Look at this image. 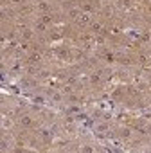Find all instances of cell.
<instances>
[{"label":"cell","instance_id":"cell-1","mask_svg":"<svg viewBox=\"0 0 151 153\" xmlns=\"http://www.w3.org/2000/svg\"><path fill=\"white\" fill-rule=\"evenodd\" d=\"M16 124L24 130H29V128L34 126V115L31 112H20L16 115Z\"/></svg>","mask_w":151,"mask_h":153},{"label":"cell","instance_id":"cell-2","mask_svg":"<svg viewBox=\"0 0 151 153\" xmlns=\"http://www.w3.org/2000/svg\"><path fill=\"white\" fill-rule=\"evenodd\" d=\"M18 36L24 40V42H33L38 34L34 33V29L33 27H27V25H24V27H20L18 29Z\"/></svg>","mask_w":151,"mask_h":153},{"label":"cell","instance_id":"cell-3","mask_svg":"<svg viewBox=\"0 0 151 153\" xmlns=\"http://www.w3.org/2000/svg\"><path fill=\"white\" fill-rule=\"evenodd\" d=\"M31 27L34 29V33H36L38 36H43V34L49 33V25H47L45 22H41L40 18H38V20H33V22H31Z\"/></svg>","mask_w":151,"mask_h":153},{"label":"cell","instance_id":"cell-4","mask_svg":"<svg viewBox=\"0 0 151 153\" xmlns=\"http://www.w3.org/2000/svg\"><path fill=\"white\" fill-rule=\"evenodd\" d=\"M81 6H68L67 7V11H65V16L68 18V20H72V22H76L79 16H81Z\"/></svg>","mask_w":151,"mask_h":153},{"label":"cell","instance_id":"cell-5","mask_svg":"<svg viewBox=\"0 0 151 153\" xmlns=\"http://www.w3.org/2000/svg\"><path fill=\"white\" fill-rule=\"evenodd\" d=\"M103 81H104V76H103V70L101 68H95V70H92L88 74V83L90 85H99Z\"/></svg>","mask_w":151,"mask_h":153},{"label":"cell","instance_id":"cell-6","mask_svg":"<svg viewBox=\"0 0 151 153\" xmlns=\"http://www.w3.org/2000/svg\"><path fill=\"white\" fill-rule=\"evenodd\" d=\"M34 9L41 15V13H49L50 9H52V4L49 2V0H34Z\"/></svg>","mask_w":151,"mask_h":153},{"label":"cell","instance_id":"cell-7","mask_svg":"<svg viewBox=\"0 0 151 153\" xmlns=\"http://www.w3.org/2000/svg\"><path fill=\"white\" fill-rule=\"evenodd\" d=\"M65 99H67V96L61 90H52L49 94V103H52V105H61V103H65Z\"/></svg>","mask_w":151,"mask_h":153},{"label":"cell","instance_id":"cell-8","mask_svg":"<svg viewBox=\"0 0 151 153\" xmlns=\"http://www.w3.org/2000/svg\"><path fill=\"white\" fill-rule=\"evenodd\" d=\"M41 59H43V56L40 54V52H31V54H27V65H31V67H41Z\"/></svg>","mask_w":151,"mask_h":153},{"label":"cell","instance_id":"cell-9","mask_svg":"<svg viewBox=\"0 0 151 153\" xmlns=\"http://www.w3.org/2000/svg\"><path fill=\"white\" fill-rule=\"evenodd\" d=\"M92 20H94V15L92 13H81V16L76 20V24H78L79 27H88L92 24Z\"/></svg>","mask_w":151,"mask_h":153},{"label":"cell","instance_id":"cell-10","mask_svg":"<svg viewBox=\"0 0 151 153\" xmlns=\"http://www.w3.org/2000/svg\"><path fill=\"white\" fill-rule=\"evenodd\" d=\"M94 131H95V133H110V123L104 121V119L97 121L95 126H94Z\"/></svg>","mask_w":151,"mask_h":153},{"label":"cell","instance_id":"cell-11","mask_svg":"<svg viewBox=\"0 0 151 153\" xmlns=\"http://www.w3.org/2000/svg\"><path fill=\"white\" fill-rule=\"evenodd\" d=\"M117 135H119L122 140H130V139L133 137V131H131V128H128V126H121L119 131H117Z\"/></svg>","mask_w":151,"mask_h":153},{"label":"cell","instance_id":"cell-12","mask_svg":"<svg viewBox=\"0 0 151 153\" xmlns=\"http://www.w3.org/2000/svg\"><path fill=\"white\" fill-rule=\"evenodd\" d=\"M50 76H52V68H49V67H40L36 78H38V79H47V78H50Z\"/></svg>","mask_w":151,"mask_h":153},{"label":"cell","instance_id":"cell-13","mask_svg":"<svg viewBox=\"0 0 151 153\" xmlns=\"http://www.w3.org/2000/svg\"><path fill=\"white\" fill-rule=\"evenodd\" d=\"M90 31H92V34H94V36H95V34H101V33L104 31V25H103L101 22L92 20V24H90Z\"/></svg>","mask_w":151,"mask_h":153},{"label":"cell","instance_id":"cell-14","mask_svg":"<svg viewBox=\"0 0 151 153\" xmlns=\"http://www.w3.org/2000/svg\"><path fill=\"white\" fill-rule=\"evenodd\" d=\"M13 148H15V140H13V137L4 135V137H2V149L7 151V149H13Z\"/></svg>","mask_w":151,"mask_h":153},{"label":"cell","instance_id":"cell-15","mask_svg":"<svg viewBox=\"0 0 151 153\" xmlns=\"http://www.w3.org/2000/svg\"><path fill=\"white\" fill-rule=\"evenodd\" d=\"M40 142H41V140H40L38 137H31V139L25 140V146H27L29 149H38V148H40Z\"/></svg>","mask_w":151,"mask_h":153},{"label":"cell","instance_id":"cell-16","mask_svg":"<svg viewBox=\"0 0 151 153\" xmlns=\"http://www.w3.org/2000/svg\"><path fill=\"white\" fill-rule=\"evenodd\" d=\"M33 103H36V105L43 106V105H47V103H49V97H47L45 94H36V96L33 97Z\"/></svg>","mask_w":151,"mask_h":153},{"label":"cell","instance_id":"cell-17","mask_svg":"<svg viewBox=\"0 0 151 153\" xmlns=\"http://www.w3.org/2000/svg\"><path fill=\"white\" fill-rule=\"evenodd\" d=\"M13 124H15V123H13V119H11V117H7V115H4V117H2V128H4V131H6L7 128L11 130V128H13Z\"/></svg>","mask_w":151,"mask_h":153},{"label":"cell","instance_id":"cell-18","mask_svg":"<svg viewBox=\"0 0 151 153\" xmlns=\"http://www.w3.org/2000/svg\"><path fill=\"white\" fill-rule=\"evenodd\" d=\"M38 16H40V20H41V22H45L47 25H50V24L54 22V18H52V15H50V13H41V15H38Z\"/></svg>","mask_w":151,"mask_h":153},{"label":"cell","instance_id":"cell-19","mask_svg":"<svg viewBox=\"0 0 151 153\" xmlns=\"http://www.w3.org/2000/svg\"><path fill=\"white\" fill-rule=\"evenodd\" d=\"M11 15H13V11H11L7 6H2V20H7V18H11Z\"/></svg>","mask_w":151,"mask_h":153},{"label":"cell","instance_id":"cell-20","mask_svg":"<svg viewBox=\"0 0 151 153\" xmlns=\"http://www.w3.org/2000/svg\"><path fill=\"white\" fill-rule=\"evenodd\" d=\"M9 6L11 7H22V6H25V0H9Z\"/></svg>","mask_w":151,"mask_h":153},{"label":"cell","instance_id":"cell-21","mask_svg":"<svg viewBox=\"0 0 151 153\" xmlns=\"http://www.w3.org/2000/svg\"><path fill=\"white\" fill-rule=\"evenodd\" d=\"M81 11L83 13H94V6L92 4H85V6H81Z\"/></svg>","mask_w":151,"mask_h":153},{"label":"cell","instance_id":"cell-22","mask_svg":"<svg viewBox=\"0 0 151 153\" xmlns=\"http://www.w3.org/2000/svg\"><path fill=\"white\" fill-rule=\"evenodd\" d=\"M126 92H128L130 96H138V90H135V87H128Z\"/></svg>","mask_w":151,"mask_h":153},{"label":"cell","instance_id":"cell-23","mask_svg":"<svg viewBox=\"0 0 151 153\" xmlns=\"http://www.w3.org/2000/svg\"><path fill=\"white\" fill-rule=\"evenodd\" d=\"M144 61H147V56L146 54H138V63H144Z\"/></svg>","mask_w":151,"mask_h":153},{"label":"cell","instance_id":"cell-24","mask_svg":"<svg viewBox=\"0 0 151 153\" xmlns=\"http://www.w3.org/2000/svg\"><path fill=\"white\" fill-rule=\"evenodd\" d=\"M147 87H149V92H151V81H149V83H147Z\"/></svg>","mask_w":151,"mask_h":153},{"label":"cell","instance_id":"cell-25","mask_svg":"<svg viewBox=\"0 0 151 153\" xmlns=\"http://www.w3.org/2000/svg\"><path fill=\"white\" fill-rule=\"evenodd\" d=\"M149 68H151V58H149Z\"/></svg>","mask_w":151,"mask_h":153},{"label":"cell","instance_id":"cell-26","mask_svg":"<svg viewBox=\"0 0 151 153\" xmlns=\"http://www.w3.org/2000/svg\"><path fill=\"white\" fill-rule=\"evenodd\" d=\"M149 149H151V140H149Z\"/></svg>","mask_w":151,"mask_h":153}]
</instances>
